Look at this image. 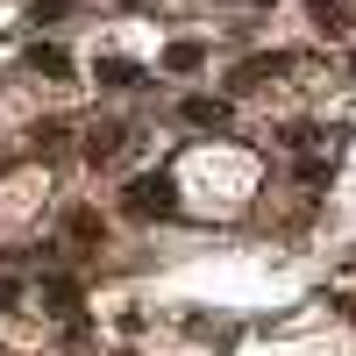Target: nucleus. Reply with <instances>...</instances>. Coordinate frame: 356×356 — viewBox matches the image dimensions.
<instances>
[{
	"instance_id": "nucleus-1",
	"label": "nucleus",
	"mask_w": 356,
	"mask_h": 356,
	"mask_svg": "<svg viewBox=\"0 0 356 356\" xmlns=\"http://www.w3.org/2000/svg\"><path fill=\"white\" fill-rule=\"evenodd\" d=\"M122 207H129L136 221H157V214H178V186H171V171H143V178H129Z\"/></svg>"
},
{
	"instance_id": "nucleus-2",
	"label": "nucleus",
	"mask_w": 356,
	"mask_h": 356,
	"mask_svg": "<svg viewBox=\"0 0 356 356\" xmlns=\"http://www.w3.org/2000/svg\"><path fill=\"white\" fill-rule=\"evenodd\" d=\"M178 114H186L193 129H221V122H228V100H221V93H193Z\"/></svg>"
},
{
	"instance_id": "nucleus-3",
	"label": "nucleus",
	"mask_w": 356,
	"mask_h": 356,
	"mask_svg": "<svg viewBox=\"0 0 356 356\" xmlns=\"http://www.w3.org/2000/svg\"><path fill=\"white\" fill-rule=\"evenodd\" d=\"M122 143H129L122 129H114V122H100L93 136H86V157H93V164H107V157H122Z\"/></svg>"
},
{
	"instance_id": "nucleus-4",
	"label": "nucleus",
	"mask_w": 356,
	"mask_h": 356,
	"mask_svg": "<svg viewBox=\"0 0 356 356\" xmlns=\"http://www.w3.org/2000/svg\"><path fill=\"white\" fill-rule=\"evenodd\" d=\"M29 72H43V79H65L72 65H65V50H57V43H36V50H29Z\"/></svg>"
},
{
	"instance_id": "nucleus-5",
	"label": "nucleus",
	"mask_w": 356,
	"mask_h": 356,
	"mask_svg": "<svg viewBox=\"0 0 356 356\" xmlns=\"http://www.w3.org/2000/svg\"><path fill=\"white\" fill-rule=\"evenodd\" d=\"M207 65V43H171L164 50V72H200Z\"/></svg>"
},
{
	"instance_id": "nucleus-6",
	"label": "nucleus",
	"mask_w": 356,
	"mask_h": 356,
	"mask_svg": "<svg viewBox=\"0 0 356 356\" xmlns=\"http://www.w3.org/2000/svg\"><path fill=\"white\" fill-rule=\"evenodd\" d=\"M43 300H50V314H65V321H72V314H79V285H72V278H50V285H43Z\"/></svg>"
},
{
	"instance_id": "nucleus-7",
	"label": "nucleus",
	"mask_w": 356,
	"mask_h": 356,
	"mask_svg": "<svg viewBox=\"0 0 356 356\" xmlns=\"http://www.w3.org/2000/svg\"><path fill=\"white\" fill-rule=\"evenodd\" d=\"M65 228H72V243H93V235H100V214H93V207H72Z\"/></svg>"
},
{
	"instance_id": "nucleus-8",
	"label": "nucleus",
	"mask_w": 356,
	"mask_h": 356,
	"mask_svg": "<svg viewBox=\"0 0 356 356\" xmlns=\"http://www.w3.org/2000/svg\"><path fill=\"white\" fill-rule=\"evenodd\" d=\"M314 22L328 29V36H342V22H349V15H342V0H314Z\"/></svg>"
},
{
	"instance_id": "nucleus-9",
	"label": "nucleus",
	"mask_w": 356,
	"mask_h": 356,
	"mask_svg": "<svg viewBox=\"0 0 356 356\" xmlns=\"http://www.w3.org/2000/svg\"><path fill=\"white\" fill-rule=\"evenodd\" d=\"M100 79H107V86H136V79H143V72H136V65H129V57H107V65H100Z\"/></svg>"
},
{
	"instance_id": "nucleus-10",
	"label": "nucleus",
	"mask_w": 356,
	"mask_h": 356,
	"mask_svg": "<svg viewBox=\"0 0 356 356\" xmlns=\"http://www.w3.org/2000/svg\"><path fill=\"white\" fill-rule=\"evenodd\" d=\"M65 8H72V0H36V22H57Z\"/></svg>"
},
{
	"instance_id": "nucleus-11",
	"label": "nucleus",
	"mask_w": 356,
	"mask_h": 356,
	"mask_svg": "<svg viewBox=\"0 0 356 356\" xmlns=\"http://www.w3.org/2000/svg\"><path fill=\"white\" fill-rule=\"evenodd\" d=\"M122 8H143V0H122Z\"/></svg>"
},
{
	"instance_id": "nucleus-12",
	"label": "nucleus",
	"mask_w": 356,
	"mask_h": 356,
	"mask_svg": "<svg viewBox=\"0 0 356 356\" xmlns=\"http://www.w3.org/2000/svg\"><path fill=\"white\" fill-rule=\"evenodd\" d=\"M349 72H356V65H349Z\"/></svg>"
}]
</instances>
